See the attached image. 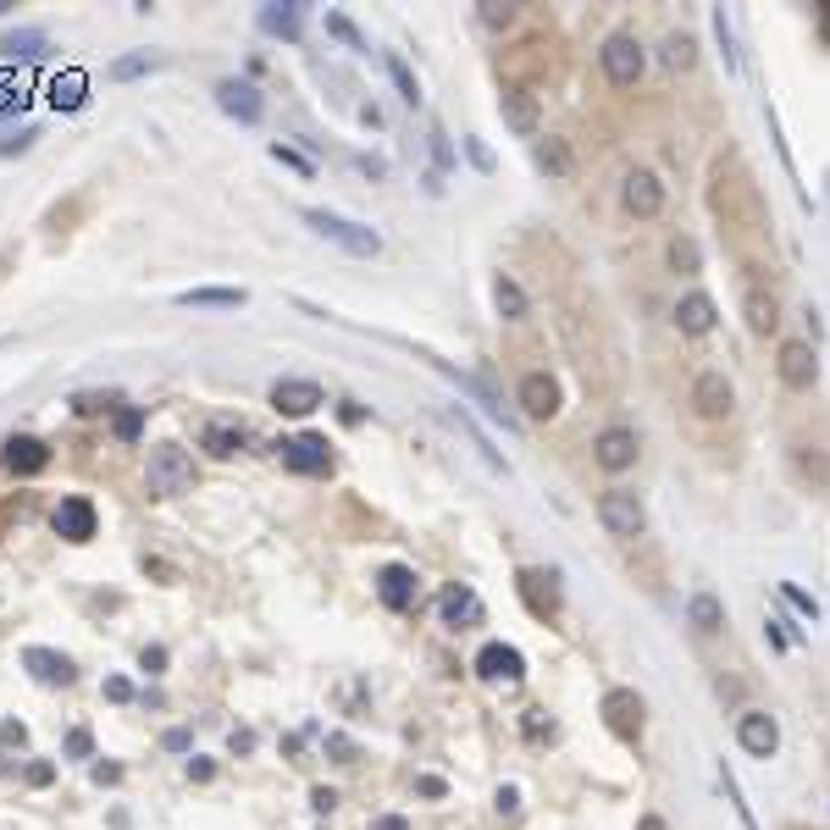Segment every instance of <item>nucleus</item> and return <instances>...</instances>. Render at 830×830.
I'll use <instances>...</instances> for the list:
<instances>
[{
  "instance_id": "obj_42",
  "label": "nucleus",
  "mask_w": 830,
  "mask_h": 830,
  "mask_svg": "<svg viewBox=\"0 0 830 830\" xmlns=\"http://www.w3.org/2000/svg\"><path fill=\"white\" fill-rule=\"evenodd\" d=\"M714 34H720V45H725V67L736 72V28H731V12H725V7H714Z\"/></svg>"
},
{
  "instance_id": "obj_57",
  "label": "nucleus",
  "mask_w": 830,
  "mask_h": 830,
  "mask_svg": "<svg viewBox=\"0 0 830 830\" xmlns=\"http://www.w3.org/2000/svg\"><path fill=\"white\" fill-rule=\"evenodd\" d=\"M339 415H344V422H349V427H360V422H366V410H360L355 399H344V404H339Z\"/></svg>"
},
{
  "instance_id": "obj_1",
  "label": "nucleus",
  "mask_w": 830,
  "mask_h": 830,
  "mask_svg": "<svg viewBox=\"0 0 830 830\" xmlns=\"http://www.w3.org/2000/svg\"><path fill=\"white\" fill-rule=\"evenodd\" d=\"M194 487V454L183 443H155L144 465V493L150 498H178Z\"/></svg>"
},
{
  "instance_id": "obj_32",
  "label": "nucleus",
  "mask_w": 830,
  "mask_h": 830,
  "mask_svg": "<svg viewBox=\"0 0 830 830\" xmlns=\"http://www.w3.org/2000/svg\"><path fill=\"white\" fill-rule=\"evenodd\" d=\"M493 299H498V316H510V321L526 316V294H521L515 277H498V283H493Z\"/></svg>"
},
{
  "instance_id": "obj_4",
  "label": "nucleus",
  "mask_w": 830,
  "mask_h": 830,
  "mask_svg": "<svg viewBox=\"0 0 830 830\" xmlns=\"http://www.w3.org/2000/svg\"><path fill=\"white\" fill-rule=\"evenodd\" d=\"M277 454L294 476H332V443L321 432H294L277 443Z\"/></svg>"
},
{
  "instance_id": "obj_10",
  "label": "nucleus",
  "mask_w": 830,
  "mask_h": 830,
  "mask_svg": "<svg viewBox=\"0 0 830 830\" xmlns=\"http://www.w3.org/2000/svg\"><path fill=\"white\" fill-rule=\"evenodd\" d=\"M515 404L526 410V422H554L559 415V382L548 371H526L515 388Z\"/></svg>"
},
{
  "instance_id": "obj_30",
  "label": "nucleus",
  "mask_w": 830,
  "mask_h": 830,
  "mask_svg": "<svg viewBox=\"0 0 830 830\" xmlns=\"http://www.w3.org/2000/svg\"><path fill=\"white\" fill-rule=\"evenodd\" d=\"M249 294L244 288H183L178 305H200V310H238Z\"/></svg>"
},
{
  "instance_id": "obj_49",
  "label": "nucleus",
  "mask_w": 830,
  "mask_h": 830,
  "mask_svg": "<svg viewBox=\"0 0 830 830\" xmlns=\"http://www.w3.org/2000/svg\"><path fill=\"white\" fill-rule=\"evenodd\" d=\"M781 593H786V604H792V609H803V615H808V620H814V615H819V609H814V598H808V593H803V588H792V581H786V588H781Z\"/></svg>"
},
{
  "instance_id": "obj_35",
  "label": "nucleus",
  "mask_w": 830,
  "mask_h": 830,
  "mask_svg": "<svg viewBox=\"0 0 830 830\" xmlns=\"http://www.w3.org/2000/svg\"><path fill=\"white\" fill-rule=\"evenodd\" d=\"M692 61H698L692 34H671V39H664V67H671V72H687Z\"/></svg>"
},
{
  "instance_id": "obj_7",
  "label": "nucleus",
  "mask_w": 830,
  "mask_h": 830,
  "mask_svg": "<svg viewBox=\"0 0 830 830\" xmlns=\"http://www.w3.org/2000/svg\"><path fill=\"white\" fill-rule=\"evenodd\" d=\"M50 526H56V537H67V543H90L95 526H100V515H95V505H90L83 493H67L61 505L50 510Z\"/></svg>"
},
{
  "instance_id": "obj_38",
  "label": "nucleus",
  "mask_w": 830,
  "mask_h": 830,
  "mask_svg": "<svg viewBox=\"0 0 830 830\" xmlns=\"http://www.w3.org/2000/svg\"><path fill=\"white\" fill-rule=\"evenodd\" d=\"M797 471H803V482H814V493L830 482V460L819 449H797Z\"/></svg>"
},
{
  "instance_id": "obj_62",
  "label": "nucleus",
  "mask_w": 830,
  "mask_h": 830,
  "mask_svg": "<svg viewBox=\"0 0 830 830\" xmlns=\"http://www.w3.org/2000/svg\"><path fill=\"white\" fill-rule=\"evenodd\" d=\"M377 830H404V819H399V814H388V819H377Z\"/></svg>"
},
{
  "instance_id": "obj_60",
  "label": "nucleus",
  "mask_w": 830,
  "mask_h": 830,
  "mask_svg": "<svg viewBox=\"0 0 830 830\" xmlns=\"http://www.w3.org/2000/svg\"><path fill=\"white\" fill-rule=\"evenodd\" d=\"M50 775H56L50 764H28V786H50Z\"/></svg>"
},
{
  "instance_id": "obj_28",
  "label": "nucleus",
  "mask_w": 830,
  "mask_h": 830,
  "mask_svg": "<svg viewBox=\"0 0 830 830\" xmlns=\"http://www.w3.org/2000/svg\"><path fill=\"white\" fill-rule=\"evenodd\" d=\"M83 100H90V78H83V72H56L50 78V106L56 111H83Z\"/></svg>"
},
{
  "instance_id": "obj_6",
  "label": "nucleus",
  "mask_w": 830,
  "mask_h": 830,
  "mask_svg": "<svg viewBox=\"0 0 830 830\" xmlns=\"http://www.w3.org/2000/svg\"><path fill=\"white\" fill-rule=\"evenodd\" d=\"M498 117H505V128L515 139H537L543 133V106H537L532 90H521V83H510V90L498 95Z\"/></svg>"
},
{
  "instance_id": "obj_12",
  "label": "nucleus",
  "mask_w": 830,
  "mask_h": 830,
  "mask_svg": "<svg viewBox=\"0 0 830 830\" xmlns=\"http://www.w3.org/2000/svg\"><path fill=\"white\" fill-rule=\"evenodd\" d=\"M637 454H642V443H637V432L631 427H604L598 438H593V460L604 465V471H631L637 465Z\"/></svg>"
},
{
  "instance_id": "obj_22",
  "label": "nucleus",
  "mask_w": 830,
  "mask_h": 830,
  "mask_svg": "<svg viewBox=\"0 0 830 830\" xmlns=\"http://www.w3.org/2000/svg\"><path fill=\"white\" fill-rule=\"evenodd\" d=\"M244 443H249V427L233 422V415H211V422L200 427V449H211L216 460H233Z\"/></svg>"
},
{
  "instance_id": "obj_55",
  "label": "nucleus",
  "mask_w": 830,
  "mask_h": 830,
  "mask_svg": "<svg viewBox=\"0 0 830 830\" xmlns=\"http://www.w3.org/2000/svg\"><path fill=\"white\" fill-rule=\"evenodd\" d=\"M211 775H216L211 759H189V781H211Z\"/></svg>"
},
{
  "instance_id": "obj_43",
  "label": "nucleus",
  "mask_w": 830,
  "mask_h": 830,
  "mask_svg": "<svg viewBox=\"0 0 830 830\" xmlns=\"http://www.w3.org/2000/svg\"><path fill=\"white\" fill-rule=\"evenodd\" d=\"M139 432H144V410H133V404H128V410H117V438H122V443H133Z\"/></svg>"
},
{
  "instance_id": "obj_61",
  "label": "nucleus",
  "mask_w": 830,
  "mask_h": 830,
  "mask_svg": "<svg viewBox=\"0 0 830 830\" xmlns=\"http://www.w3.org/2000/svg\"><path fill=\"white\" fill-rule=\"evenodd\" d=\"M637 830H671V825H664L659 814H642V819H637Z\"/></svg>"
},
{
  "instance_id": "obj_26",
  "label": "nucleus",
  "mask_w": 830,
  "mask_h": 830,
  "mask_svg": "<svg viewBox=\"0 0 830 830\" xmlns=\"http://www.w3.org/2000/svg\"><path fill=\"white\" fill-rule=\"evenodd\" d=\"M432 366H438V371H443V377H449V382H454V388H465V393H471V399H476V404H482V410H487V415H493V422H505V427H510V422H515V415H510V410H505V404H498V393H493V388H487V382H482V377H471V371H454V366H449V360H432Z\"/></svg>"
},
{
  "instance_id": "obj_13",
  "label": "nucleus",
  "mask_w": 830,
  "mask_h": 830,
  "mask_svg": "<svg viewBox=\"0 0 830 830\" xmlns=\"http://www.w3.org/2000/svg\"><path fill=\"white\" fill-rule=\"evenodd\" d=\"M604 725L620 736V742H637L642 736V698L631 687H609L604 692Z\"/></svg>"
},
{
  "instance_id": "obj_54",
  "label": "nucleus",
  "mask_w": 830,
  "mask_h": 830,
  "mask_svg": "<svg viewBox=\"0 0 830 830\" xmlns=\"http://www.w3.org/2000/svg\"><path fill=\"white\" fill-rule=\"evenodd\" d=\"M432 155H438V166H449L454 155H449V139H443V128H432Z\"/></svg>"
},
{
  "instance_id": "obj_33",
  "label": "nucleus",
  "mask_w": 830,
  "mask_h": 830,
  "mask_svg": "<svg viewBox=\"0 0 830 830\" xmlns=\"http://www.w3.org/2000/svg\"><path fill=\"white\" fill-rule=\"evenodd\" d=\"M671 266H676V272H687V277H692V272H703V249H698V238H687V233H676V238H671Z\"/></svg>"
},
{
  "instance_id": "obj_41",
  "label": "nucleus",
  "mask_w": 830,
  "mask_h": 830,
  "mask_svg": "<svg viewBox=\"0 0 830 830\" xmlns=\"http://www.w3.org/2000/svg\"><path fill=\"white\" fill-rule=\"evenodd\" d=\"M117 404H122L117 393H78V399H72V415L90 422V415H106V410H117Z\"/></svg>"
},
{
  "instance_id": "obj_50",
  "label": "nucleus",
  "mask_w": 830,
  "mask_h": 830,
  "mask_svg": "<svg viewBox=\"0 0 830 830\" xmlns=\"http://www.w3.org/2000/svg\"><path fill=\"white\" fill-rule=\"evenodd\" d=\"M310 808H316V814H332V808H339V792H332V786H316V792H310Z\"/></svg>"
},
{
  "instance_id": "obj_39",
  "label": "nucleus",
  "mask_w": 830,
  "mask_h": 830,
  "mask_svg": "<svg viewBox=\"0 0 830 830\" xmlns=\"http://www.w3.org/2000/svg\"><path fill=\"white\" fill-rule=\"evenodd\" d=\"M327 34H332V39H344L349 50H371V45H366V34H360L344 12H327Z\"/></svg>"
},
{
  "instance_id": "obj_3",
  "label": "nucleus",
  "mask_w": 830,
  "mask_h": 830,
  "mask_svg": "<svg viewBox=\"0 0 830 830\" xmlns=\"http://www.w3.org/2000/svg\"><path fill=\"white\" fill-rule=\"evenodd\" d=\"M598 61H604V78L615 83V90H637V78H642V67H648L637 34H609L604 50H598Z\"/></svg>"
},
{
  "instance_id": "obj_40",
  "label": "nucleus",
  "mask_w": 830,
  "mask_h": 830,
  "mask_svg": "<svg viewBox=\"0 0 830 830\" xmlns=\"http://www.w3.org/2000/svg\"><path fill=\"white\" fill-rule=\"evenodd\" d=\"M720 786H725V797H731V808H736V819H742V830H759V819H754V808L742 803V786H736V775L720 764Z\"/></svg>"
},
{
  "instance_id": "obj_16",
  "label": "nucleus",
  "mask_w": 830,
  "mask_h": 830,
  "mask_svg": "<svg viewBox=\"0 0 830 830\" xmlns=\"http://www.w3.org/2000/svg\"><path fill=\"white\" fill-rule=\"evenodd\" d=\"M216 106H222L227 117H238V122H261V117H266L261 90H256V83H244V78H222V83H216Z\"/></svg>"
},
{
  "instance_id": "obj_58",
  "label": "nucleus",
  "mask_w": 830,
  "mask_h": 830,
  "mask_svg": "<svg viewBox=\"0 0 830 830\" xmlns=\"http://www.w3.org/2000/svg\"><path fill=\"white\" fill-rule=\"evenodd\" d=\"M0 742H17V747H23V742H28V731H23L17 720H7V725H0Z\"/></svg>"
},
{
  "instance_id": "obj_31",
  "label": "nucleus",
  "mask_w": 830,
  "mask_h": 830,
  "mask_svg": "<svg viewBox=\"0 0 830 830\" xmlns=\"http://www.w3.org/2000/svg\"><path fill=\"white\" fill-rule=\"evenodd\" d=\"M261 28L272 34V39H299V7H261Z\"/></svg>"
},
{
  "instance_id": "obj_20",
  "label": "nucleus",
  "mask_w": 830,
  "mask_h": 830,
  "mask_svg": "<svg viewBox=\"0 0 830 830\" xmlns=\"http://www.w3.org/2000/svg\"><path fill=\"white\" fill-rule=\"evenodd\" d=\"M438 620H443L449 631H471V626H482V598L454 581V588L438 593Z\"/></svg>"
},
{
  "instance_id": "obj_37",
  "label": "nucleus",
  "mask_w": 830,
  "mask_h": 830,
  "mask_svg": "<svg viewBox=\"0 0 830 830\" xmlns=\"http://www.w3.org/2000/svg\"><path fill=\"white\" fill-rule=\"evenodd\" d=\"M537 161H543V173H554V178H570V150H565V139H548V144H537Z\"/></svg>"
},
{
  "instance_id": "obj_15",
  "label": "nucleus",
  "mask_w": 830,
  "mask_h": 830,
  "mask_svg": "<svg viewBox=\"0 0 830 830\" xmlns=\"http://www.w3.org/2000/svg\"><path fill=\"white\" fill-rule=\"evenodd\" d=\"M327 404V393H321V382H310V377H283V382H272V410L277 415H310V410H321Z\"/></svg>"
},
{
  "instance_id": "obj_48",
  "label": "nucleus",
  "mask_w": 830,
  "mask_h": 830,
  "mask_svg": "<svg viewBox=\"0 0 830 830\" xmlns=\"http://www.w3.org/2000/svg\"><path fill=\"white\" fill-rule=\"evenodd\" d=\"M272 155H277L283 166H294V173H305V178H310V161H305L299 150H288V144H272Z\"/></svg>"
},
{
  "instance_id": "obj_56",
  "label": "nucleus",
  "mask_w": 830,
  "mask_h": 830,
  "mask_svg": "<svg viewBox=\"0 0 830 830\" xmlns=\"http://www.w3.org/2000/svg\"><path fill=\"white\" fill-rule=\"evenodd\" d=\"M95 781H100V786H117V781H122V764H95Z\"/></svg>"
},
{
  "instance_id": "obj_24",
  "label": "nucleus",
  "mask_w": 830,
  "mask_h": 830,
  "mask_svg": "<svg viewBox=\"0 0 830 830\" xmlns=\"http://www.w3.org/2000/svg\"><path fill=\"white\" fill-rule=\"evenodd\" d=\"M742 310H747V327H754L759 339H770V332L781 327V305H775V288H764V283H747V294H742Z\"/></svg>"
},
{
  "instance_id": "obj_9",
  "label": "nucleus",
  "mask_w": 830,
  "mask_h": 830,
  "mask_svg": "<svg viewBox=\"0 0 830 830\" xmlns=\"http://www.w3.org/2000/svg\"><path fill=\"white\" fill-rule=\"evenodd\" d=\"M736 742H742V754H747V759H775V747H781V725H775V714L747 709V714L736 720Z\"/></svg>"
},
{
  "instance_id": "obj_19",
  "label": "nucleus",
  "mask_w": 830,
  "mask_h": 830,
  "mask_svg": "<svg viewBox=\"0 0 830 830\" xmlns=\"http://www.w3.org/2000/svg\"><path fill=\"white\" fill-rule=\"evenodd\" d=\"M476 676H482V681H521V676H526V659H521V648H510V642H487V648L476 653Z\"/></svg>"
},
{
  "instance_id": "obj_44",
  "label": "nucleus",
  "mask_w": 830,
  "mask_h": 830,
  "mask_svg": "<svg viewBox=\"0 0 830 830\" xmlns=\"http://www.w3.org/2000/svg\"><path fill=\"white\" fill-rule=\"evenodd\" d=\"M482 23H487V28H510V23H515V7H498V0H487Z\"/></svg>"
},
{
  "instance_id": "obj_25",
  "label": "nucleus",
  "mask_w": 830,
  "mask_h": 830,
  "mask_svg": "<svg viewBox=\"0 0 830 830\" xmlns=\"http://www.w3.org/2000/svg\"><path fill=\"white\" fill-rule=\"evenodd\" d=\"M714 299L703 294V288H692V294H681V305H676V327L687 332V339H703V332H714Z\"/></svg>"
},
{
  "instance_id": "obj_11",
  "label": "nucleus",
  "mask_w": 830,
  "mask_h": 830,
  "mask_svg": "<svg viewBox=\"0 0 830 830\" xmlns=\"http://www.w3.org/2000/svg\"><path fill=\"white\" fill-rule=\"evenodd\" d=\"M620 205H626L637 222H653V216L664 211V183L637 166V173H626V183H620Z\"/></svg>"
},
{
  "instance_id": "obj_18",
  "label": "nucleus",
  "mask_w": 830,
  "mask_h": 830,
  "mask_svg": "<svg viewBox=\"0 0 830 830\" xmlns=\"http://www.w3.org/2000/svg\"><path fill=\"white\" fill-rule=\"evenodd\" d=\"M0 465H7L12 476H39L50 465V449L39 438H28V432H12L7 443H0Z\"/></svg>"
},
{
  "instance_id": "obj_46",
  "label": "nucleus",
  "mask_w": 830,
  "mask_h": 830,
  "mask_svg": "<svg viewBox=\"0 0 830 830\" xmlns=\"http://www.w3.org/2000/svg\"><path fill=\"white\" fill-rule=\"evenodd\" d=\"M34 139H39V128H17L12 139H0V155H23V150H28Z\"/></svg>"
},
{
  "instance_id": "obj_53",
  "label": "nucleus",
  "mask_w": 830,
  "mask_h": 830,
  "mask_svg": "<svg viewBox=\"0 0 830 830\" xmlns=\"http://www.w3.org/2000/svg\"><path fill=\"white\" fill-rule=\"evenodd\" d=\"M415 792H422V797H443V792H449V786H443V781H438V775H422V781H415Z\"/></svg>"
},
{
  "instance_id": "obj_17",
  "label": "nucleus",
  "mask_w": 830,
  "mask_h": 830,
  "mask_svg": "<svg viewBox=\"0 0 830 830\" xmlns=\"http://www.w3.org/2000/svg\"><path fill=\"white\" fill-rule=\"evenodd\" d=\"M692 404H698L703 422H725V415L736 410V393H731L725 371H703V377L692 382Z\"/></svg>"
},
{
  "instance_id": "obj_34",
  "label": "nucleus",
  "mask_w": 830,
  "mask_h": 830,
  "mask_svg": "<svg viewBox=\"0 0 830 830\" xmlns=\"http://www.w3.org/2000/svg\"><path fill=\"white\" fill-rule=\"evenodd\" d=\"M388 78H393V90L404 106H422V83H415V72L404 67V56H388Z\"/></svg>"
},
{
  "instance_id": "obj_59",
  "label": "nucleus",
  "mask_w": 830,
  "mask_h": 830,
  "mask_svg": "<svg viewBox=\"0 0 830 830\" xmlns=\"http://www.w3.org/2000/svg\"><path fill=\"white\" fill-rule=\"evenodd\" d=\"M465 150H471V161H476V166H482V173H493V155H487V150H482V144H476V139H465Z\"/></svg>"
},
{
  "instance_id": "obj_36",
  "label": "nucleus",
  "mask_w": 830,
  "mask_h": 830,
  "mask_svg": "<svg viewBox=\"0 0 830 830\" xmlns=\"http://www.w3.org/2000/svg\"><path fill=\"white\" fill-rule=\"evenodd\" d=\"M144 72H155V56H150V50H128V56L111 61V78H117V83H133V78H144Z\"/></svg>"
},
{
  "instance_id": "obj_52",
  "label": "nucleus",
  "mask_w": 830,
  "mask_h": 830,
  "mask_svg": "<svg viewBox=\"0 0 830 830\" xmlns=\"http://www.w3.org/2000/svg\"><path fill=\"white\" fill-rule=\"evenodd\" d=\"M106 698H111V703H128V698H133V687H128L122 676H111V681H106Z\"/></svg>"
},
{
  "instance_id": "obj_23",
  "label": "nucleus",
  "mask_w": 830,
  "mask_h": 830,
  "mask_svg": "<svg viewBox=\"0 0 830 830\" xmlns=\"http://www.w3.org/2000/svg\"><path fill=\"white\" fill-rule=\"evenodd\" d=\"M377 598H382L393 615H404V609L415 604V570H410V565H382V570H377Z\"/></svg>"
},
{
  "instance_id": "obj_8",
  "label": "nucleus",
  "mask_w": 830,
  "mask_h": 830,
  "mask_svg": "<svg viewBox=\"0 0 830 830\" xmlns=\"http://www.w3.org/2000/svg\"><path fill=\"white\" fill-rule=\"evenodd\" d=\"M515 588H521V604H526L537 620H554V615H559V576H554V570L526 565V570L515 576Z\"/></svg>"
},
{
  "instance_id": "obj_14",
  "label": "nucleus",
  "mask_w": 830,
  "mask_h": 830,
  "mask_svg": "<svg viewBox=\"0 0 830 830\" xmlns=\"http://www.w3.org/2000/svg\"><path fill=\"white\" fill-rule=\"evenodd\" d=\"M23 671L39 681V687H72L78 681V664L56 648H23Z\"/></svg>"
},
{
  "instance_id": "obj_29",
  "label": "nucleus",
  "mask_w": 830,
  "mask_h": 830,
  "mask_svg": "<svg viewBox=\"0 0 830 830\" xmlns=\"http://www.w3.org/2000/svg\"><path fill=\"white\" fill-rule=\"evenodd\" d=\"M687 620H692V631H698V637H714V631H725V604H720L714 593H692Z\"/></svg>"
},
{
  "instance_id": "obj_47",
  "label": "nucleus",
  "mask_w": 830,
  "mask_h": 830,
  "mask_svg": "<svg viewBox=\"0 0 830 830\" xmlns=\"http://www.w3.org/2000/svg\"><path fill=\"white\" fill-rule=\"evenodd\" d=\"M139 664H144L150 676H161V671H166V648H161V642H150V648L139 653Z\"/></svg>"
},
{
  "instance_id": "obj_51",
  "label": "nucleus",
  "mask_w": 830,
  "mask_h": 830,
  "mask_svg": "<svg viewBox=\"0 0 830 830\" xmlns=\"http://www.w3.org/2000/svg\"><path fill=\"white\" fill-rule=\"evenodd\" d=\"M327 747L339 754V764H355V742L349 736H327Z\"/></svg>"
},
{
  "instance_id": "obj_45",
  "label": "nucleus",
  "mask_w": 830,
  "mask_h": 830,
  "mask_svg": "<svg viewBox=\"0 0 830 830\" xmlns=\"http://www.w3.org/2000/svg\"><path fill=\"white\" fill-rule=\"evenodd\" d=\"M90 754H95V736H90V731L78 725V731L67 736V759H90Z\"/></svg>"
},
{
  "instance_id": "obj_21",
  "label": "nucleus",
  "mask_w": 830,
  "mask_h": 830,
  "mask_svg": "<svg viewBox=\"0 0 830 830\" xmlns=\"http://www.w3.org/2000/svg\"><path fill=\"white\" fill-rule=\"evenodd\" d=\"M781 382L786 388H814L819 382V355H814V344H803V339H792V344H781Z\"/></svg>"
},
{
  "instance_id": "obj_5",
  "label": "nucleus",
  "mask_w": 830,
  "mask_h": 830,
  "mask_svg": "<svg viewBox=\"0 0 830 830\" xmlns=\"http://www.w3.org/2000/svg\"><path fill=\"white\" fill-rule=\"evenodd\" d=\"M598 521H604V532H609V537H642L648 510H642V498H637V493L609 487V493L598 498Z\"/></svg>"
},
{
  "instance_id": "obj_2",
  "label": "nucleus",
  "mask_w": 830,
  "mask_h": 830,
  "mask_svg": "<svg viewBox=\"0 0 830 830\" xmlns=\"http://www.w3.org/2000/svg\"><path fill=\"white\" fill-rule=\"evenodd\" d=\"M305 227H310V233H321V238H332L339 249H349V256H360V261L382 256V233H377V227H366V222H349V216H339V211L310 205V211H305Z\"/></svg>"
},
{
  "instance_id": "obj_27",
  "label": "nucleus",
  "mask_w": 830,
  "mask_h": 830,
  "mask_svg": "<svg viewBox=\"0 0 830 830\" xmlns=\"http://www.w3.org/2000/svg\"><path fill=\"white\" fill-rule=\"evenodd\" d=\"M45 56H50L45 28H17V34L0 39V61H45Z\"/></svg>"
}]
</instances>
